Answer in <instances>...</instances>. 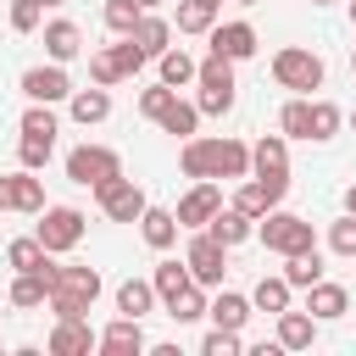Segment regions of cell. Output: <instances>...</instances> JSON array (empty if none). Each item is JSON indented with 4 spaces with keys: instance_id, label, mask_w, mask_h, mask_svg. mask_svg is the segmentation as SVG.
<instances>
[{
    "instance_id": "obj_1",
    "label": "cell",
    "mask_w": 356,
    "mask_h": 356,
    "mask_svg": "<svg viewBox=\"0 0 356 356\" xmlns=\"http://www.w3.org/2000/svg\"><path fill=\"white\" fill-rule=\"evenodd\" d=\"M50 289H56L61 317H78V312H83V300H95L100 278H95L89 267H67V273H56V278H50Z\"/></svg>"
},
{
    "instance_id": "obj_2",
    "label": "cell",
    "mask_w": 356,
    "mask_h": 356,
    "mask_svg": "<svg viewBox=\"0 0 356 356\" xmlns=\"http://www.w3.org/2000/svg\"><path fill=\"white\" fill-rule=\"evenodd\" d=\"M184 167L189 172H239L245 167V150L239 145H195L184 156Z\"/></svg>"
},
{
    "instance_id": "obj_3",
    "label": "cell",
    "mask_w": 356,
    "mask_h": 356,
    "mask_svg": "<svg viewBox=\"0 0 356 356\" xmlns=\"http://www.w3.org/2000/svg\"><path fill=\"white\" fill-rule=\"evenodd\" d=\"M67 172L78 184H106V178H117V156H106V150H72L67 156Z\"/></svg>"
},
{
    "instance_id": "obj_4",
    "label": "cell",
    "mask_w": 356,
    "mask_h": 356,
    "mask_svg": "<svg viewBox=\"0 0 356 356\" xmlns=\"http://www.w3.org/2000/svg\"><path fill=\"white\" fill-rule=\"evenodd\" d=\"M278 78H284V83H295V89H317L323 61H317V56H306V50H284V56H278Z\"/></svg>"
},
{
    "instance_id": "obj_5",
    "label": "cell",
    "mask_w": 356,
    "mask_h": 356,
    "mask_svg": "<svg viewBox=\"0 0 356 356\" xmlns=\"http://www.w3.org/2000/svg\"><path fill=\"white\" fill-rule=\"evenodd\" d=\"M100 200H106V211H111V217H122V222H134V217L145 211V195H139L134 184H117V178H106V184H100Z\"/></svg>"
},
{
    "instance_id": "obj_6",
    "label": "cell",
    "mask_w": 356,
    "mask_h": 356,
    "mask_svg": "<svg viewBox=\"0 0 356 356\" xmlns=\"http://www.w3.org/2000/svg\"><path fill=\"white\" fill-rule=\"evenodd\" d=\"M206 111H228L234 106V78H228V56H217L211 67H206V100H200Z\"/></svg>"
},
{
    "instance_id": "obj_7",
    "label": "cell",
    "mask_w": 356,
    "mask_h": 356,
    "mask_svg": "<svg viewBox=\"0 0 356 356\" xmlns=\"http://www.w3.org/2000/svg\"><path fill=\"white\" fill-rule=\"evenodd\" d=\"M267 245H278V250H312V228L300 217H273L267 222Z\"/></svg>"
},
{
    "instance_id": "obj_8",
    "label": "cell",
    "mask_w": 356,
    "mask_h": 356,
    "mask_svg": "<svg viewBox=\"0 0 356 356\" xmlns=\"http://www.w3.org/2000/svg\"><path fill=\"white\" fill-rule=\"evenodd\" d=\"M78 228H83V217H78V211H67V206H56V211L44 217L39 239H44V250H50V245H72V239H78Z\"/></svg>"
},
{
    "instance_id": "obj_9",
    "label": "cell",
    "mask_w": 356,
    "mask_h": 356,
    "mask_svg": "<svg viewBox=\"0 0 356 356\" xmlns=\"http://www.w3.org/2000/svg\"><path fill=\"white\" fill-rule=\"evenodd\" d=\"M189 267H195V278H222V239L211 234V239H195L189 245Z\"/></svg>"
},
{
    "instance_id": "obj_10",
    "label": "cell",
    "mask_w": 356,
    "mask_h": 356,
    "mask_svg": "<svg viewBox=\"0 0 356 356\" xmlns=\"http://www.w3.org/2000/svg\"><path fill=\"white\" fill-rule=\"evenodd\" d=\"M22 89H28L33 100H61V95H67V78H61L56 67H28V72H22Z\"/></svg>"
},
{
    "instance_id": "obj_11",
    "label": "cell",
    "mask_w": 356,
    "mask_h": 356,
    "mask_svg": "<svg viewBox=\"0 0 356 356\" xmlns=\"http://www.w3.org/2000/svg\"><path fill=\"white\" fill-rule=\"evenodd\" d=\"M211 50H217V56H250V50H256V33H250L245 22H228V28L211 33Z\"/></svg>"
},
{
    "instance_id": "obj_12",
    "label": "cell",
    "mask_w": 356,
    "mask_h": 356,
    "mask_svg": "<svg viewBox=\"0 0 356 356\" xmlns=\"http://www.w3.org/2000/svg\"><path fill=\"white\" fill-rule=\"evenodd\" d=\"M11 267H22V273H50V278H56V267L44 261V239H17V245H11Z\"/></svg>"
},
{
    "instance_id": "obj_13",
    "label": "cell",
    "mask_w": 356,
    "mask_h": 356,
    "mask_svg": "<svg viewBox=\"0 0 356 356\" xmlns=\"http://www.w3.org/2000/svg\"><path fill=\"white\" fill-rule=\"evenodd\" d=\"M100 345H106V350H117V356H128V350H139V345H145V334H139V323H134V317H122V323H111V328H106V339H100Z\"/></svg>"
},
{
    "instance_id": "obj_14",
    "label": "cell",
    "mask_w": 356,
    "mask_h": 356,
    "mask_svg": "<svg viewBox=\"0 0 356 356\" xmlns=\"http://www.w3.org/2000/svg\"><path fill=\"white\" fill-rule=\"evenodd\" d=\"M156 289L167 295V306H178V300L189 295V278H184V267H178V261H167V267L156 273Z\"/></svg>"
},
{
    "instance_id": "obj_15",
    "label": "cell",
    "mask_w": 356,
    "mask_h": 356,
    "mask_svg": "<svg viewBox=\"0 0 356 356\" xmlns=\"http://www.w3.org/2000/svg\"><path fill=\"white\" fill-rule=\"evenodd\" d=\"M0 206H39L33 178H0Z\"/></svg>"
},
{
    "instance_id": "obj_16",
    "label": "cell",
    "mask_w": 356,
    "mask_h": 356,
    "mask_svg": "<svg viewBox=\"0 0 356 356\" xmlns=\"http://www.w3.org/2000/svg\"><path fill=\"white\" fill-rule=\"evenodd\" d=\"M217 211V189H195L184 206H178V222H200V217H211Z\"/></svg>"
},
{
    "instance_id": "obj_17",
    "label": "cell",
    "mask_w": 356,
    "mask_h": 356,
    "mask_svg": "<svg viewBox=\"0 0 356 356\" xmlns=\"http://www.w3.org/2000/svg\"><path fill=\"white\" fill-rule=\"evenodd\" d=\"M44 295H50V273H28V278L11 289V300H17V306H39Z\"/></svg>"
},
{
    "instance_id": "obj_18",
    "label": "cell",
    "mask_w": 356,
    "mask_h": 356,
    "mask_svg": "<svg viewBox=\"0 0 356 356\" xmlns=\"http://www.w3.org/2000/svg\"><path fill=\"white\" fill-rule=\"evenodd\" d=\"M284 300H289V278H261L256 284V306L261 312H284Z\"/></svg>"
},
{
    "instance_id": "obj_19",
    "label": "cell",
    "mask_w": 356,
    "mask_h": 356,
    "mask_svg": "<svg viewBox=\"0 0 356 356\" xmlns=\"http://www.w3.org/2000/svg\"><path fill=\"white\" fill-rule=\"evenodd\" d=\"M312 312H317V317H339V312H345V289H339V284H317V289H312Z\"/></svg>"
},
{
    "instance_id": "obj_20",
    "label": "cell",
    "mask_w": 356,
    "mask_h": 356,
    "mask_svg": "<svg viewBox=\"0 0 356 356\" xmlns=\"http://www.w3.org/2000/svg\"><path fill=\"white\" fill-rule=\"evenodd\" d=\"M117 306H122L128 317H139V312H150V284H134V278H128V284L117 289Z\"/></svg>"
},
{
    "instance_id": "obj_21",
    "label": "cell",
    "mask_w": 356,
    "mask_h": 356,
    "mask_svg": "<svg viewBox=\"0 0 356 356\" xmlns=\"http://www.w3.org/2000/svg\"><path fill=\"white\" fill-rule=\"evenodd\" d=\"M211 317H217V328H239V323H245L250 312H245V300H239V295H217Z\"/></svg>"
},
{
    "instance_id": "obj_22",
    "label": "cell",
    "mask_w": 356,
    "mask_h": 356,
    "mask_svg": "<svg viewBox=\"0 0 356 356\" xmlns=\"http://www.w3.org/2000/svg\"><path fill=\"white\" fill-rule=\"evenodd\" d=\"M211 234H217L222 245H239V239L250 234V228H245V211H228V217L217 211V222H211Z\"/></svg>"
},
{
    "instance_id": "obj_23",
    "label": "cell",
    "mask_w": 356,
    "mask_h": 356,
    "mask_svg": "<svg viewBox=\"0 0 356 356\" xmlns=\"http://www.w3.org/2000/svg\"><path fill=\"white\" fill-rule=\"evenodd\" d=\"M44 44H50L56 56H72V50H78V28H72V22H56V28L44 33Z\"/></svg>"
},
{
    "instance_id": "obj_24",
    "label": "cell",
    "mask_w": 356,
    "mask_h": 356,
    "mask_svg": "<svg viewBox=\"0 0 356 356\" xmlns=\"http://www.w3.org/2000/svg\"><path fill=\"white\" fill-rule=\"evenodd\" d=\"M278 339H284V345H312V323H306V317H295V312H284Z\"/></svg>"
},
{
    "instance_id": "obj_25",
    "label": "cell",
    "mask_w": 356,
    "mask_h": 356,
    "mask_svg": "<svg viewBox=\"0 0 356 356\" xmlns=\"http://www.w3.org/2000/svg\"><path fill=\"white\" fill-rule=\"evenodd\" d=\"M50 350H89V334H83L78 323H61L56 339H50Z\"/></svg>"
},
{
    "instance_id": "obj_26",
    "label": "cell",
    "mask_w": 356,
    "mask_h": 356,
    "mask_svg": "<svg viewBox=\"0 0 356 356\" xmlns=\"http://www.w3.org/2000/svg\"><path fill=\"white\" fill-rule=\"evenodd\" d=\"M145 239H150V245H167V239H172V217H167V211H145Z\"/></svg>"
},
{
    "instance_id": "obj_27",
    "label": "cell",
    "mask_w": 356,
    "mask_h": 356,
    "mask_svg": "<svg viewBox=\"0 0 356 356\" xmlns=\"http://www.w3.org/2000/svg\"><path fill=\"white\" fill-rule=\"evenodd\" d=\"M211 6H217V0H189V6L178 11V28H206V22H211Z\"/></svg>"
},
{
    "instance_id": "obj_28",
    "label": "cell",
    "mask_w": 356,
    "mask_h": 356,
    "mask_svg": "<svg viewBox=\"0 0 356 356\" xmlns=\"http://www.w3.org/2000/svg\"><path fill=\"white\" fill-rule=\"evenodd\" d=\"M317 278V256L312 250H295V261H289V284H312Z\"/></svg>"
},
{
    "instance_id": "obj_29",
    "label": "cell",
    "mask_w": 356,
    "mask_h": 356,
    "mask_svg": "<svg viewBox=\"0 0 356 356\" xmlns=\"http://www.w3.org/2000/svg\"><path fill=\"white\" fill-rule=\"evenodd\" d=\"M72 111H78V122H89V117H106V95H78V100H72Z\"/></svg>"
},
{
    "instance_id": "obj_30",
    "label": "cell",
    "mask_w": 356,
    "mask_h": 356,
    "mask_svg": "<svg viewBox=\"0 0 356 356\" xmlns=\"http://www.w3.org/2000/svg\"><path fill=\"white\" fill-rule=\"evenodd\" d=\"M161 117H167L172 134H189V128H195V111H189V106H161Z\"/></svg>"
},
{
    "instance_id": "obj_31",
    "label": "cell",
    "mask_w": 356,
    "mask_h": 356,
    "mask_svg": "<svg viewBox=\"0 0 356 356\" xmlns=\"http://www.w3.org/2000/svg\"><path fill=\"white\" fill-rule=\"evenodd\" d=\"M284 128H289V134H312V106H300V100H295V106L284 111Z\"/></svg>"
},
{
    "instance_id": "obj_32",
    "label": "cell",
    "mask_w": 356,
    "mask_h": 356,
    "mask_svg": "<svg viewBox=\"0 0 356 356\" xmlns=\"http://www.w3.org/2000/svg\"><path fill=\"white\" fill-rule=\"evenodd\" d=\"M256 167H261V178L284 172V150H278V145H261V150H256Z\"/></svg>"
},
{
    "instance_id": "obj_33",
    "label": "cell",
    "mask_w": 356,
    "mask_h": 356,
    "mask_svg": "<svg viewBox=\"0 0 356 356\" xmlns=\"http://www.w3.org/2000/svg\"><path fill=\"white\" fill-rule=\"evenodd\" d=\"M239 350V339H234V328H217L211 339H206V356H234Z\"/></svg>"
},
{
    "instance_id": "obj_34",
    "label": "cell",
    "mask_w": 356,
    "mask_h": 356,
    "mask_svg": "<svg viewBox=\"0 0 356 356\" xmlns=\"http://www.w3.org/2000/svg\"><path fill=\"white\" fill-rule=\"evenodd\" d=\"M161 72H167V83H184V78H189V56H184V50H172V56L161 61Z\"/></svg>"
},
{
    "instance_id": "obj_35",
    "label": "cell",
    "mask_w": 356,
    "mask_h": 356,
    "mask_svg": "<svg viewBox=\"0 0 356 356\" xmlns=\"http://www.w3.org/2000/svg\"><path fill=\"white\" fill-rule=\"evenodd\" d=\"M334 250H339V256H356V217L334 228Z\"/></svg>"
},
{
    "instance_id": "obj_36",
    "label": "cell",
    "mask_w": 356,
    "mask_h": 356,
    "mask_svg": "<svg viewBox=\"0 0 356 356\" xmlns=\"http://www.w3.org/2000/svg\"><path fill=\"white\" fill-rule=\"evenodd\" d=\"M328 128H334V106H312V134L323 139Z\"/></svg>"
},
{
    "instance_id": "obj_37",
    "label": "cell",
    "mask_w": 356,
    "mask_h": 356,
    "mask_svg": "<svg viewBox=\"0 0 356 356\" xmlns=\"http://www.w3.org/2000/svg\"><path fill=\"white\" fill-rule=\"evenodd\" d=\"M106 17H111V28H134V6H128V0H111Z\"/></svg>"
},
{
    "instance_id": "obj_38",
    "label": "cell",
    "mask_w": 356,
    "mask_h": 356,
    "mask_svg": "<svg viewBox=\"0 0 356 356\" xmlns=\"http://www.w3.org/2000/svg\"><path fill=\"white\" fill-rule=\"evenodd\" d=\"M139 44L156 50V44H161V22H139Z\"/></svg>"
},
{
    "instance_id": "obj_39",
    "label": "cell",
    "mask_w": 356,
    "mask_h": 356,
    "mask_svg": "<svg viewBox=\"0 0 356 356\" xmlns=\"http://www.w3.org/2000/svg\"><path fill=\"white\" fill-rule=\"evenodd\" d=\"M33 17H39V0H22V6H17V28H28Z\"/></svg>"
},
{
    "instance_id": "obj_40",
    "label": "cell",
    "mask_w": 356,
    "mask_h": 356,
    "mask_svg": "<svg viewBox=\"0 0 356 356\" xmlns=\"http://www.w3.org/2000/svg\"><path fill=\"white\" fill-rule=\"evenodd\" d=\"M345 200H350V211H356V189H350V195H345Z\"/></svg>"
}]
</instances>
